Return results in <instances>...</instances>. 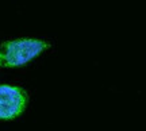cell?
<instances>
[{
    "instance_id": "6da1fadb",
    "label": "cell",
    "mask_w": 146,
    "mask_h": 131,
    "mask_svg": "<svg viewBox=\"0 0 146 131\" xmlns=\"http://www.w3.org/2000/svg\"><path fill=\"white\" fill-rule=\"evenodd\" d=\"M49 47L50 43L42 39L23 38L15 41H7L0 46V66L1 68L23 66Z\"/></svg>"
},
{
    "instance_id": "7a4b0ae2",
    "label": "cell",
    "mask_w": 146,
    "mask_h": 131,
    "mask_svg": "<svg viewBox=\"0 0 146 131\" xmlns=\"http://www.w3.org/2000/svg\"><path fill=\"white\" fill-rule=\"evenodd\" d=\"M27 93L25 89L15 85H0V119H15L25 111L27 105Z\"/></svg>"
}]
</instances>
